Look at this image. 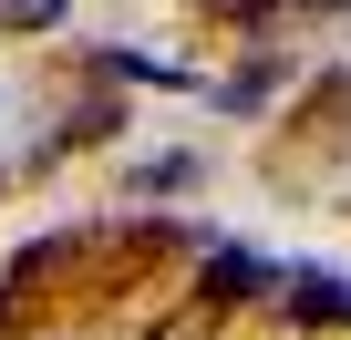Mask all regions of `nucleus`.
I'll return each mask as SVG.
<instances>
[{"instance_id": "1", "label": "nucleus", "mask_w": 351, "mask_h": 340, "mask_svg": "<svg viewBox=\"0 0 351 340\" xmlns=\"http://www.w3.org/2000/svg\"><path fill=\"white\" fill-rule=\"evenodd\" d=\"M269 278H279V258H258V248H207V278H197V299H269Z\"/></svg>"}, {"instance_id": "2", "label": "nucleus", "mask_w": 351, "mask_h": 340, "mask_svg": "<svg viewBox=\"0 0 351 340\" xmlns=\"http://www.w3.org/2000/svg\"><path fill=\"white\" fill-rule=\"evenodd\" d=\"M62 21H73V0H0V31H21V42L32 31H62Z\"/></svg>"}, {"instance_id": "3", "label": "nucleus", "mask_w": 351, "mask_h": 340, "mask_svg": "<svg viewBox=\"0 0 351 340\" xmlns=\"http://www.w3.org/2000/svg\"><path fill=\"white\" fill-rule=\"evenodd\" d=\"M186 186H197V155H155L145 165V196H186Z\"/></svg>"}]
</instances>
